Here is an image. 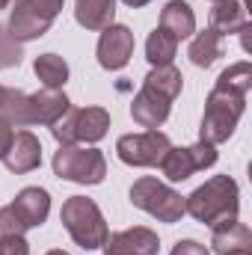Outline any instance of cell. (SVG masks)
Masks as SVG:
<instances>
[{"label":"cell","mask_w":252,"mask_h":255,"mask_svg":"<svg viewBox=\"0 0 252 255\" xmlns=\"http://www.w3.org/2000/svg\"><path fill=\"white\" fill-rule=\"evenodd\" d=\"M125 6H130V9H142V6H148L151 0H122Z\"/></svg>","instance_id":"4dcf8cb0"},{"label":"cell","mask_w":252,"mask_h":255,"mask_svg":"<svg viewBox=\"0 0 252 255\" xmlns=\"http://www.w3.org/2000/svg\"><path fill=\"white\" fill-rule=\"evenodd\" d=\"M0 92H3V86H0Z\"/></svg>","instance_id":"e575fe53"},{"label":"cell","mask_w":252,"mask_h":255,"mask_svg":"<svg viewBox=\"0 0 252 255\" xmlns=\"http://www.w3.org/2000/svg\"><path fill=\"white\" fill-rule=\"evenodd\" d=\"M9 6V0H0V9H6Z\"/></svg>","instance_id":"d6a6232c"},{"label":"cell","mask_w":252,"mask_h":255,"mask_svg":"<svg viewBox=\"0 0 252 255\" xmlns=\"http://www.w3.org/2000/svg\"><path fill=\"white\" fill-rule=\"evenodd\" d=\"M142 83H148V86H154L157 92H163L166 98H178L181 95V86H184V77H181V71L175 68V65H157V68H151L148 74H145V80Z\"/></svg>","instance_id":"603a6c76"},{"label":"cell","mask_w":252,"mask_h":255,"mask_svg":"<svg viewBox=\"0 0 252 255\" xmlns=\"http://www.w3.org/2000/svg\"><path fill=\"white\" fill-rule=\"evenodd\" d=\"M12 211H15V217L21 220V226L27 232L39 229L48 220V214H51V196L42 187H24L12 199Z\"/></svg>","instance_id":"4fadbf2b"},{"label":"cell","mask_w":252,"mask_h":255,"mask_svg":"<svg viewBox=\"0 0 252 255\" xmlns=\"http://www.w3.org/2000/svg\"><path fill=\"white\" fill-rule=\"evenodd\" d=\"M247 21V9L241 0H217V6L211 9V30L220 33V36H229V33H238Z\"/></svg>","instance_id":"ffe728a7"},{"label":"cell","mask_w":252,"mask_h":255,"mask_svg":"<svg viewBox=\"0 0 252 255\" xmlns=\"http://www.w3.org/2000/svg\"><path fill=\"white\" fill-rule=\"evenodd\" d=\"M33 71L36 77L48 86V89H63L65 80H68V63L57 54H42L33 60Z\"/></svg>","instance_id":"7402d4cb"},{"label":"cell","mask_w":252,"mask_h":255,"mask_svg":"<svg viewBox=\"0 0 252 255\" xmlns=\"http://www.w3.org/2000/svg\"><path fill=\"white\" fill-rule=\"evenodd\" d=\"M74 18L86 30H104L116 18V0H74Z\"/></svg>","instance_id":"e0dca14e"},{"label":"cell","mask_w":252,"mask_h":255,"mask_svg":"<svg viewBox=\"0 0 252 255\" xmlns=\"http://www.w3.org/2000/svg\"><path fill=\"white\" fill-rule=\"evenodd\" d=\"M244 110H247V95H238V92L214 86L208 101H205V116H202V128H199V139L211 142V145L226 142L235 133Z\"/></svg>","instance_id":"3957f363"},{"label":"cell","mask_w":252,"mask_h":255,"mask_svg":"<svg viewBox=\"0 0 252 255\" xmlns=\"http://www.w3.org/2000/svg\"><path fill=\"white\" fill-rule=\"evenodd\" d=\"M127 196H130V205H133V208L151 214V217L160 220V223H178V220L184 217V196L178 190H172L169 184L151 178V175L136 178V181L130 184Z\"/></svg>","instance_id":"5b68a950"},{"label":"cell","mask_w":252,"mask_h":255,"mask_svg":"<svg viewBox=\"0 0 252 255\" xmlns=\"http://www.w3.org/2000/svg\"><path fill=\"white\" fill-rule=\"evenodd\" d=\"M187 57L196 68H211V65L223 57V36L214 33L211 27L202 30V33H196L193 42H190V48H187Z\"/></svg>","instance_id":"d6986e66"},{"label":"cell","mask_w":252,"mask_h":255,"mask_svg":"<svg viewBox=\"0 0 252 255\" xmlns=\"http://www.w3.org/2000/svg\"><path fill=\"white\" fill-rule=\"evenodd\" d=\"M169 110H172V98H166L163 92H157L154 86L142 83V89L133 95L130 101V116L139 128H148V130H157L169 119Z\"/></svg>","instance_id":"30bf717a"},{"label":"cell","mask_w":252,"mask_h":255,"mask_svg":"<svg viewBox=\"0 0 252 255\" xmlns=\"http://www.w3.org/2000/svg\"><path fill=\"white\" fill-rule=\"evenodd\" d=\"M172 148L169 136L163 130H142V133H125L116 142V154L127 166H160L163 154Z\"/></svg>","instance_id":"ba28073f"},{"label":"cell","mask_w":252,"mask_h":255,"mask_svg":"<svg viewBox=\"0 0 252 255\" xmlns=\"http://www.w3.org/2000/svg\"><path fill=\"white\" fill-rule=\"evenodd\" d=\"M160 253V238L148 226H133L125 232L107 235L104 255H157Z\"/></svg>","instance_id":"8fae6325"},{"label":"cell","mask_w":252,"mask_h":255,"mask_svg":"<svg viewBox=\"0 0 252 255\" xmlns=\"http://www.w3.org/2000/svg\"><path fill=\"white\" fill-rule=\"evenodd\" d=\"M27 229L21 226V220L15 217V211H12V205H6V208H0V238H21Z\"/></svg>","instance_id":"4316f807"},{"label":"cell","mask_w":252,"mask_h":255,"mask_svg":"<svg viewBox=\"0 0 252 255\" xmlns=\"http://www.w3.org/2000/svg\"><path fill=\"white\" fill-rule=\"evenodd\" d=\"M60 220H63L68 238H71L80 250H86V253L104 247V241H107V235H110L101 208H98L92 199H86V196H71V199H65L63 211H60Z\"/></svg>","instance_id":"7a4b0ae2"},{"label":"cell","mask_w":252,"mask_h":255,"mask_svg":"<svg viewBox=\"0 0 252 255\" xmlns=\"http://www.w3.org/2000/svg\"><path fill=\"white\" fill-rule=\"evenodd\" d=\"M169 255H211L208 247H202L199 241H178L175 247H172V253Z\"/></svg>","instance_id":"f1b7e54d"},{"label":"cell","mask_w":252,"mask_h":255,"mask_svg":"<svg viewBox=\"0 0 252 255\" xmlns=\"http://www.w3.org/2000/svg\"><path fill=\"white\" fill-rule=\"evenodd\" d=\"M48 255H68V253H63V250H51Z\"/></svg>","instance_id":"1f68e13d"},{"label":"cell","mask_w":252,"mask_h":255,"mask_svg":"<svg viewBox=\"0 0 252 255\" xmlns=\"http://www.w3.org/2000/svg\"><path fill=\"white\" fill-rule=\"evenodd\" d=\"M232 255H250V253H232Z\"/></svg>","instance_id":"836d02e7"},{"label":"cell","mask_w":252,"mask_h":255,"mask_svg":"<svg viewBox=\"0 0 252 255\" xmlns=\"http://www.w3.org/2000/svg\"><path fill=\"white\" fill-rule=\"evenodd\" d=\"M21 57H24L21 45L9 36L6 24H0V68H15V65L21 63Z\"/></svg>","instance_id":"d4e9b609"},{"label":"cell","mask_w":252,"mask_h":255,"mask_svg":"<svg viewBox=\"0 0 252 255\" xmlns=\"http://www.w3.org/2000/svg\"><path fill=\"white\" fill-rule=\"evenodd\" d=\"M12 136H15V128L0 119V160H3V154H6V148H9V142H12Z\"/></svg>","instance_id":"f546056e"},{"label":"cell","mask_w":252,"mask_h":255,"mask_svg":"<svg viewBox=\"0 0 252 255\" xmlns=\"http://www.w3.org/2000/svg\"><path fill=\"white\" fill-rule=\"evenodd\" d=\"M0 119L9 122L12 128H27L33 125V107H30V95L21 89H6L0 92Z\"/></svg>","instance_id":"ac0fdd59"},{"label":"cell","mask_w":252,"mask_h":255,"mask_svg":"<svg viewBox=\"0 0 252 255\" xmlns=\"http://www.w3.org/2000/svg\"><path fill=\"white\" fill-rule=\"evenodd\" d=\"M175 54H178V39H175V36H169V33L160 30V27L148 33V39H145V60L151 63V68H157V65H172Z\"/></svg>","instance_id":"44dd1931"},{"label":"cell","mask_w":252,"mask_h":255,"mask_svg":"<svg viewBox=\"0 0 252 255\" xmlns=\"http://www.w3.org/2000/svg\"><path fill=\"white\" fill-rule=\"evenodd\" d=\"M238 211H241V190L232 175H214L184 199V214H190L208 229L238 220Z\"/></svg>","instance_id":"6da1fadb"},{"label":"cell","mask_w":252,"mask_h":255,"mask_svg":"<svg viewBox=\"0 0 252 255\" xmlns=\"http://www.w3.org/2000/svg\"><path fill=\"white\" fill-rule=\"evenodd\" d=\"M133 33L125 24H110L101 30V39H98V65L107 68V71H122L130 57H133Z\"/></svg>","instance_id":"9c48e42d"},{"label":"cell","mask_w":252,"mask_h":255,"mask_svg":"<svg viewBox=\"0 0 252 255\" xmlns=\"http://www.w3.org/2000/svg\"><path fill=\"white\" fill-rule=\"evenodd\" d=\"M0 255H30V244L21 238H0Z\"/></svg>","instance_id":"83f0119b"},{"label":"cell","mask_w":252,"mask_h":255,"mask_svg":"<svg viewBox=\"0 0 252 255\" xmlns=\"http://www.w3.org/2000/svg\"><path fill=\"white\" fill-rule=\"evenodd\" d=\"M65 0H15V9H24V12H36L42 18H57L63 12Z\"/></svg>","instance_id":"484cf974"},{"label":"cell","mask_w":252,"mask_h":255,"mask_svg":"<svg viewBox=\"0 0 252 255\" xmlns=\"http://www.w3.org/2000/svg\"><path fill=\"white\" fill-rule=\"evenodd\" d=\"M217 86L220 89H229V92H238V95H250L252 89V65L244 60V63L229 65L220 77H217Z\"/></svg>","instance_id":"cb8c5ba5"},{"label":"cell","mask_w":252,"mask_h":255,"mask_svg":"<svg viewBox=\"0 0 252 255\" xmlns=\"http://www.w3.org/2000/svg\"><path fill=\"white\" fill-rule=\"evenodd\" d=\"M3 163L9 172L15 175H27L33 169L42 166V142L33 130H15L6 154H3Z\"/></svg>","instance_id":"7c38bea8"},{"label":"cell","mask_w":252,"mask_h":255,"mask_svg":"<svg viewBox=\"0 0 252 255\" xmlns=\"http://www.w3.org/2000/svg\"><path fill=\"white\" fill-rule=\"evenodd\" d=\"M110 130V113L104 107H68L63 119L51 125L60 145H92Z\"/></svg>","instance_id":"277c9868"},{"label":"cell","mask_w":252,"mask_h":255,"mask_svg":"<svg viewBox=\"0 0 252 255\" xmlns=\"http://www.w3.org/2000/svg\"><path fill=\"white\" fill-rule=\"evenodd\" d=\"M211 247L217 255H232V253H252V232L247 223L232 220L220 223L211 229Z\"/></svg>","instance_id":"5bb4252c"},{"label":"cell","mask_w":252,"mask_h":255,"mask_svg":"<svg viewBox=\"0 0 252 255\" xmlns=\"http://www.w3.org/2000/svg\"><path fill=\"white\" fill-rule=\"evenodd\" d=\"M54 175L74 184H101L107 175V160L95 145H60L54 154Z\"/></svg>","instance_id":"8992f818"},{"label":"cell","mask_w":252,"mask_h":255,"mask_svg":"<svg viewBox=\"0 0 252 255\" xmlns=\"http://www.w3.org/2000/svg\"><path fill=\"white\" fill-rule=\"evenodd\" d=\"M160 30H166L178 42L181 39H190L196 33V15H193L187 0H169L160 9Z\"/></svg>","instance_id":"2e32d148"},{"label":"cell","mask_w":252,"mask_h":255,"mask_svg":"<svg viewBox=\"0 0 252 255\" xmlns=\"http://www.w3.org/2000/svg\"><path fill=\"white\" fill-rule=\"evenodd\" d=\"M214 3H217V0H214Z\"/></svg>","instance_id":"d590c367"},{"label":"cell","mask_w":252,"mask_h":255,"mask_svg":"<svg viewBox=\"0 0 252 255\" xmlns=\"http://www.w3.org/2000/svg\"><path fill=\"white\" fill-rule=\"evenodd\" d=\"M217 145H211V142H196V145H172L166 154H163V160H160V172L169 178V181H187L190 175H196V172H202V169H208V166H214L217 163Z\"/></svg>","instance_id":"52a82bcc"},{"label":"cell","mask_w":252,"mask_h":255,"mask_svg":"<svg viewBox=\"0 0 252 255\" xmlns=\"http://www.w3.org/2000/svg\"><path fill=\"white\" fill-rule=\"evenodd\" d=\"M30 107H33V125H54L57 119H63L65 110L71 107L68 95L63 89H39L30 95Z\"/></svg>","instance_id":"9a60e30c"}]
</instances>
